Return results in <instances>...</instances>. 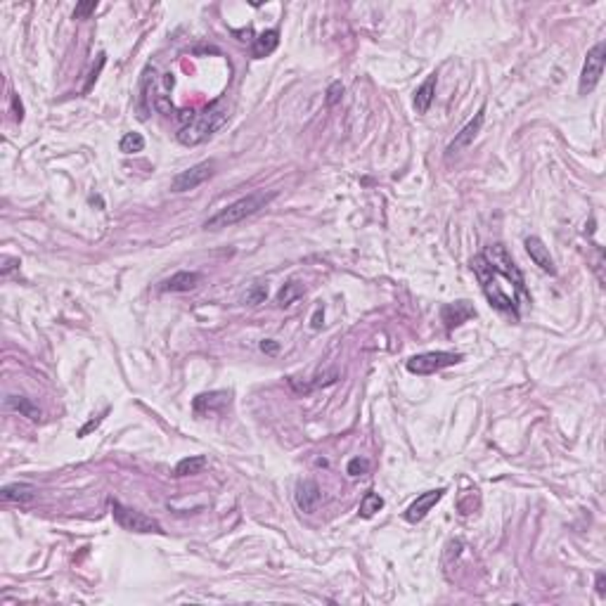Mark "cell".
Returning <instances> with one entry per match:
<instances>
[{
  "mask_svg": "<svg viewBox=\"0 0 606 606\" xmlns=\"http://www.w3.org/2000/svg\"><path fill=\"white\" fill-rule=\"evenodd\" d=\"M227 116H230V112H227L225 102H213V105H209L199 114H192L190 121L180 126L178 142L185 147L202 145V142H206L213 133H218L223 128L227 123Z\"/></svg>",
  "mask_w": 606,
  "mask_h": 606,
  "instance_id": "6da1fadb",
  "label": "cell"
},
{
  "mask_svg": "<svg viewBox=\"0 0 606 606\" xmlns=\"http://www.w3.org/2000/svg\"><path fill=\"white\" fill-rule=\"evenodd\" d=\"M275 197H278V192H266V190L251 192V195L242 197V199L227 204V206L220 209L218 213H213L211 218L204 223V227H206V230H223V227L242 223L244 218H249V215L259 213L261 209H266Z\"/></svg>",
  "mask_w": 606,
  "mask_h": 606,
  "instance_id": "7a4b0ae2",
  "label": "cell"
},
{
  "mask_svg": "<svg viewBox=\"0 0 606 606\" xmlns=\"http://www.w3.org/2000/svg\"><path fill=\"white\" fill-rule=\"evenodd\" d=\"M471 270L476 273L478 282L483 285V291L485 296H488L490 305H495L497 310H505V313H514L519 315L517 310V301H514V296H509V294L502 291V287L495 282V270L485 263L483 256H476V259L471 261Z\"/></svg>",
  "mask_w": 606,
  "mask_h": 606,
  "instance_id": "3957f363",
  "label": "cell"
},
{
  "mask_svg": "<svg viewBox=\"0 0 606 606\" xmlns=\"http://www.w3.org/2000/svg\"><path fill=\"white\" fill-rule=\"evenodd\" d=\"M483 259L485 263H488L490 268L495 270L497 275H502L505 280H509L514 285V289H517L519 294H526V287H524V275H521V270L517 263L512 261V256H509V251L505 244L495 242L490 244V247H485L483 251Z\"/></svg>",
  "mask_w": 606,
  "mask_h": 606,
  "instance_id": "277c9868",
  "label": "cell"
},
{
  "mask_svg": "<svg viewBox=\"0 0 606 606\" xmlns=\"http://www.w3.org/2000/svg\"><path fill=\"white\" fill-rule=\"evenodd\" d=\"M462 360V353H450V351H431V353H419L407 360V372L412 374H434L438 370H446L450 365H457Z\"/></svg>",
  "mask_w": 606,
  "mask_h": 606,
  "instance_id": "5b68a950",
  "label": "cell"
},
{
  "mask_svg": "<svg viewBox=\"0 0 606 606\" xmlns=\"http://www.w3.org/2000/svg\"><path fill=\"white\" fill-rule=\"evenodd\" d=\"M604 57H606L604 43H597L595 47L587 50L585 62H583V71H580V83H578L580 95H590L592 90L599 86L602 74H604Z\"/></svg>",
  "mask_w": 606,
  "mask_h": 606,
  "instance_id": "8992f818",
  "label": "cell"
},
{
  "mask_svg": "<svg viewBox=\"0 0 606 606\" xmlns=\"http://www.w3.org/2000/svg\"><path fill=\"white\" fill-rule=\"evenodd\" d=\"M112 514L116 524L130 533H161V526L152 517L137 512V509L123 507L121 502H112Z\"/></svg>",
  "mask_w": 606,
  "mask_h": 606,
  "instance_id": "52a82bcc",
  "label": "cell"
},
{
  "mask_svg": "<svg viewBox=\"0 0 606 606\" xmlns=\"http://www.w3.org/2000/svg\"><path fill=\"white\" fill-rule=\"evenodd\" d=\"M213 161H202V164H195L190 166L188 171H180L176 178L171 180V192H190L195 188H199V185L206 183L209 178L213 176Z\"/></svg>",
  "mask_w": 606,
  "mask_h": 606,
  "instance_id": "ba28073f",
  "label": "cell"
},
{
  "mask_svg": "<svg viewBox=\"0 0 606 606\" xmlns=\"http://www.w3.org/2000/svg\"><path fill=\"white\" fill-rule=\"evenodd\" d=\"M443 495H446V490H443V488L427 490V493H422L415 502H412L410 507L405 509V519L410 521V524H417V521H422L431 512V509H434L438 502H441Z\"/></svg>",
  "mask_w": 606,
  "mask_h": 606,
  "instance_id": "9c48e42d",
  "label": "cell"
},
{
  "mask_svg": "<svg viewBox=\"0 0 606 606\" xmlns=\"http://www.w3.org/2000/svg\"><path fill=\"white\" fill-rule=\"evenodd\" d=\"M483 121H485V109L481 107V109L476 112V116H474L471 121L467 123L457 135H455V140L448 145V154H455V152H460V149L469 147L471 142H474V137H476L478 133H481V126H483Z\"/></svg>",
  "mask_w": 606,
  "mask_h": 606,
  "instance_id": "30bf717a",
  "label": "cell"
},
{
  "mask_svg": "<svg viewBox=\"0 0 606 606\" xmlns=\"http://www.w3.org/2000/svg\"><path fill=\"white\" fill-rule=\"evenodd\" d=\"M526 251L531 256V261L543 270V273H550V275H556V266H554V259L550 256V249L543 244V239L538 237H528L526 239Z\"/></svg>",
  "mask_w": 606,
  "mask_h": 606,
  "instance_id": "8fae6325",
  "label": "cell"
},
{
  "mask_svg": "<svg viewBox=\"0 0 606 606\" xmlns=\"http://www.w3.org/2000/svg\"><path fill=\"white\" fill-rule=\"evenodd\" d=\"M322 500V490L313 478H305L296 485V505L301 512H315V507Z\"/></svg>",
  "mask_w": 606,
  "mask_h": 606,
  "instance_id": "7c38bea8",
  "label": "cell"
},
{
  "mask_svg": "<svg viewBox=\"0 0 606 606\" xmlns=\"http://www.w3.org/2000/svg\"><path fill=\"white\" fill-rule=\"evenodd\" d=\"M474 315H476V310L471 308L469 301L448 303V305H443V310H441V317H443V322H446V327H448V329L460 327L462 322H467V320H469V317H474Z\"/></svg>",
  "mask_w": 606,
  "mask_h": 606,
  "instance_id": "4fadbf2b",
  "label": "cell"
},
{
  "mask_svg": "<svg viewBox=\"0 0 606 606\" xmlns=\"http://www.w3.org/2000/svg\"><path fill=\"white\" fill-rule=\"evenodd\" d=\"M227 403H230V395L225 391L202 393L195 398V412L197 415H211V412H220Z\"/></svg>",
  "mask_w": 606,
  "mask_h": 606,
  "instance_id": "5bb4252c",
  "label": "cell"
},
{
  "mask_svg": "<svg viewBox=\"0 0 606 606\" xmlns=\"http://www.w3.org/2000/svg\"><path fill=\"white\" fill-rule=\"evenodd\" d=\"M199 280H202L199 273H188V270H183V273H176L171 275L169 280L161 282V291H190L199 285Z\"/></svg>",
  "mask_w": 606,
  "mask_h": 606,
  "instance_id": "9a60e30c",
  "label": "cell"
},
{
  "mask_svg": "<svg viewBox=\"0 0 606 606\" xmlns=\"http://www.w3.org/2000/svg\"><path fill=\"white\" fill-rule=\"evenodd\" d=\"M280 45V31L278 29H270V31H263L259 38H254V45H251V55L256 59L268 57L278 50Z\"/></svg>",
  "mask_w": 606,
  "mask_h": 606,
  "instance_id": "2e32d148",
  "label": "cell"
},
{
  "mask_svg": "<svg viewBox=\"0 0 606 606\" xmlns=\"http://www.w3.org/2000/svg\"><path fill=\"white\" fill-rule=\"evenodd\" d=\"M5 405H8L10 410L20 412L22 417L31 419V422H40V415H43L40 407L36 405L31 398H24V395H8V398H5Z\"/></svg>",
  "mask_w": 606,
  "mask_h": 606,
  "instance_id": "e0dca14e",
  "label": "cell"
},
{
  "mask_svg": "<svg viewBox=\"0 0 606 606\" xmlns=\"http://www.w3.org/2000/svg\"><path fill=\"white\" fill-rule=\"evenodd\" d=\"M5 502H17V505H26L36 497V488L31 483H10L0 490Z\"/></svg>",
  "mask_w": 606,
  "mask_h": 606,
  "instance_id": "ac0fdd59",
  "label": "cell"
},
{
  "mask_svg": "<svg viewBox=\"0 0 606 606\" xmlns=\"http://www.w3.org/2000/svg\"><path fill=\"white\" fill-rule=\"evenodd\" d=\"M436 83H438L436 74H429L427 81L417 88V93H415V109H417V114H427L429 112L431 102H434V95H436Z\"/></svg>",
  "mask_w": 606,
  "mask_h": 606,
  "instance_id": "d6986e66",
  "label": "cell"
},
{
  "mask_svg": "<svg viewBox=\"0 0 606 606\" xmlns=\"http://www.w3.org/2000/svg\"><path fill=\"white\" fill-rule=\"evenodd\" d=\"M206 467V457L204 455H192V457L180 460L176 464V476H195Z\"/></svg>",
  "mask_w": 606,
  "mask_h": 606,
  "instance_id": "ffe728a7",
  "label": "cell"
},
{
  "mask_svg": "<svg viewBox=\"0 0 606 606\" xmlns=\"http://www.w3.org/2000/svg\"><path fill=\"white\" fill-rule=\"evenodd\" d=\"M305 294V287L301 285V282H287L285 287H282L280 289V294H278V303L282 305V308H285V305H291L294 301H296V298H301Z\"/></svg>",
  "mask_w": 606,
  "mask_h": 606,
  "instance_id": "44dd1931",
  "label": "cell"
},
{
  "mask_svg": "<svg viewBox=\"0 0 606 606\" xmlns=\"http://www.w3.org/2000/svg\"><path fill=\"white\" fill-rule=\"evenodd\" d=\"M381 507H384V497L379 493H374V490H370V493H365V497L360 500V517L372 519Z\"/></svg>",
  "mask_w": 606,
  "mask_h": 606,
  "instance_id": "7402d4cb",
  "label": "cell"
},
{
  "mask_svg": "<svg viewBox=\"0 0 606 606\" xmlns=\"http://www.w3.org/2000/svg\"><path fill=\"white\" fill-rule=\"evenodd\" d=\"M119 149H121L123 154H137L145 149V137H142L140 133H126L121 137V142H119Z\"/></svg>",
  "mask_w": 606,
  "mask_h": 606,
  "instance_id": "603a6c76",
  "label": "cell"
},
{
  "mask_svg": "<svg viewBox=\"0 0 606 606\" xmlns=\"http://www.w3.org/2000/svg\"><path fill=\"white\" fill-rule=\"evenodd\" d=\"M268 298V285H263V282H254V285L249 287L247 294H244V303L249 305H259Z\"/></svg>",
  "mask_w": 606,
  "mask_h": 606,
  "instance_id": "cb8c5ba5",
  "label": "cell"
},
{
  "mask_svg": "<svg viewBox=\"0 0 606 606\" xmlns=\"http://www.w3.org/2000/svg\"><path fill=\"white\" fill-rule=\"evenodd\" d=\"M346 471L351 474V476H365V474L370 471V462L365 457H353L351 462H348Z\"/></svg>",
  "mask_w": 606,
  "mask_h": 606,
  "instance_id": "d4e9b609",
  "label": "cell"
},
{
  "mask_svg": "<svg viewBox=\"0 0 606 606\" xmlns=\"http://www.w3.org/2000/svg\"><path fill=\"white\" fill-rule=\"evenodd\" d=\"M98 10V0H86V3H79L74 10V20H88L93 12Z\"/></svg>",
  "mask_w": 606,
  "mask_h": 606,
  "instance_id": "484cf974",
  "label": "cell"
},
{
  "mask_svg": "<svg viewBox=\"0 0 606 606\" xmlns=\"http://www.w3.org/2000/svg\"><path fill=\"white\" fill-rule=\"evenodd\" d=\"M341 95H344V83H341V81H334L332 86L327 88V98H325L327 107H334V105H337V102L341 100Z\"/></svg>",
  "mask_w": 606,
  "mask_h": 606,
  "instance_id": "4316f807",
  "label": "cell"
},
{
  "mask_svg": "<svg viewBox=\"0 0 606 606\" xmlns=\"http://www.w3.org/2000/svg\"><path fill=\"white\" fill-rule=\"evenodd\" d=\"M105 415H107V410H105V412H102V415H98V417H95V419H90V422L86 424V427H83V429L79 431V436L83 438V436H88V434H90V431H93V429H98V427H100V424H102V419H105Z\"/></svg>",
  "mask_w": 606,
  "mask_h": 606,
  "instance_id": "83f0119b",
  "label": "cell"
},
{
  "mask_svg": "<svg viewBox=\"0 0 606 606\" xmlns=\"http://www.w3.org/2000/svg\"><path fill=\"white\" fill-rule=\"evenodd\" d=\"M606 575L604 573H599L597 575V592H599V597H606Z\"/></svg>",
  "mask_w": 606,
  "mask_h": 606,
  "instance_id": "f1b7e54d",
  "label": "cell"
},
{
  "mask_svg": "<svg viewBox=\"0 0 606 606\" xmlns=\"http://www.w3.org/2000/svg\"><path fill=\"white\" fill-rule=\"evenodd\" d=\"M322 317H325V313H322V308H317L315 315H313V329H320L322 327Z\"/></svg>",
  "mask_w": 606,
  "mask_h": 606,
  "instance_id": "f546056e",
  "label": "cell"
},
{
  "mask_svg": "<svg viewBox=\"0 0 606 606\" xmlns=\"http://www.w3.org/2000/svg\"><path fill=\"white\" fill-rule=\"evenodd\" d=\"M261 348H263V351H266V353H278V344H275V341H263Z\"/></svg>",
  "mask_w": 606,
  "mask_h": 606,
  "instance_id": "4dcf8cb0",
  "label": "cell"
}]
</instances>
